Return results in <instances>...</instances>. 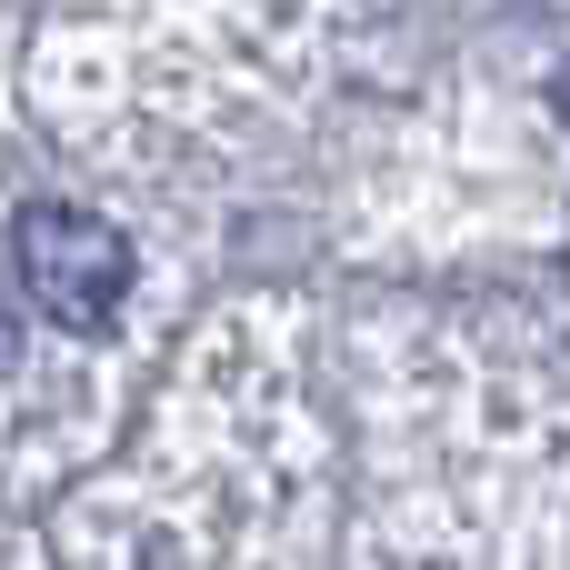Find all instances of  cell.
<instances>
[{
    "mask_svg": "<svg viewBox=\"0 0 570 570\" xmlns=\"http://www.w3.org/2000/svg\"><path fill=\"white\" fill-rule=\"evenodd\" d=\"M10 261H20V291H30V311L40 321H60V331H110L120 321V301H130V240L100 220V210H70V200H40V210H20V230H10Z\"/></svg>",
    "mask_w": 570,
    "mask_h": 570,
    "instance_id": "cell-1",
    "label": "cell"
}]
</instances>
